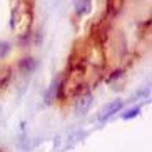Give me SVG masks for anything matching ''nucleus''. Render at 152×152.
Instances as JSON below:
<instances>
[{"instance_id": "obj_1", "label": "nucleus", "mask_w": 152, "mask_h": 152, "mask_svg": "<svg viewBox=\"0 0 152 152\" xmlns=\"http://www.w3.org/2000/svg\"><path fill=\"white\" fill-rule=\"evenodd\" d=\"M90 104H92V95H90V94L80 95V97L77 99V102H75L77 114H85V110L90 107Z\"/></svg>"}, {"instance_id": "obj_2", "label": "nucleus", "mask_w": 152, "mask_h": 152, "mask_svg": "<svg viewBox=\"0 0 152 152\" xmlns=\"http://www.w3.org/2000/svg\"><path fill=\"white\" fill-rule=\"evenodd\" d=\"M121 107H122V102H121V100H114V102L107 104V105L104 107V110H102V115H100V121H105L107 117L114 115L115 112H119V110H121Z\"/></svg>"}, {"instance_id": "obj_3", "label": "nucleus", "mask_w": 152, "mask_h": 152, "mask_svg": "<svg viewBox=\"0 0 152 152\" xmlns=\"http://www.w3.org/2000/svg\"><path fill=\"white\" fill-rule=\"evenodd\" d=\"M18 65H20V69L23 72H32V70H35L37 62H35V58H22Z\"/></svg>"}, {"instance_id": "obj_4", "label": "nucleus", "mask_w": 152, "mask_h": 152, "mask_svg": "<svg viewBox=\"0 0 152 152\" xmlns=\"http://www.w3.org/2000/svg\"><path fill=\"white\" fill-rule=\"evenodd\" d=\"M89 9H90V2H77V4H75V12H77V15L85 14Z\"/></svg>"}, {"instance_id": "obj_5", "label": "nucleus", "mask_w": 152, "mask_h": 152, "mask_svg": "<svg viewBox=\"0 0 152 152\" xmlns=\"http://www.w3.org/2000/svg\"><path fill=\"white\" fill-rule=\"evenodd\" d=\"M139 112H140V109H139V107L129 109L127 112H124V114H122V119H132V117H137Z\"/></svg>"}]
</instances>
